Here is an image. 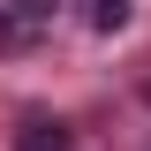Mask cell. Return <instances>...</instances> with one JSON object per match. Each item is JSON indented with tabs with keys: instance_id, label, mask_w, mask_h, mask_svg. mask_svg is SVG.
I'll list each match as a JSON object with an SVG mask.
<instances>
[{
	"instance_id": "obj_1",
	"label": "cell",
	"mask_w": 151,
	"mask_h": 151,
	"mask_svg": "<svg viewBox=\"0 0 151 151\" xmlns=\"http://www.w3.org/2000/svg\"><path fill=\"white\" fill-rule=\"evenodd\" d=\"M15 151H76V144H68L60 121H23V129H15Z\"/></svg>"
},
{
	"instance_id": "obj_2",
	"label": "cell",
	"mask_w": 151,
	"mask_h": 151,
	"mask_svg": "<svg viewBox=\"0 0 151 151\" xmlns=\"http://www.w3.org/2000/svg\"><path fill=\"white\" fill-rule=\"evenodd\" d=\"M83 15H91V30H121L129 23V0H83Z\"/></svg>"
},
{
	"instance_id": "obj_3",
	"label": "cell",
	"mask_w": 151,
	"mask_h": 151,
	"mask_svg": "<svg viewBox=\"0 0 151 151\" xmlns=\"http://www.w3.org/2000/svg\"><path fill=\"white\" fill-rule=\"evenodd\" d=\"M15 45H30V23L23 15H0V53H15Z\"/></svg>"
}]
</instances>
